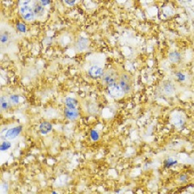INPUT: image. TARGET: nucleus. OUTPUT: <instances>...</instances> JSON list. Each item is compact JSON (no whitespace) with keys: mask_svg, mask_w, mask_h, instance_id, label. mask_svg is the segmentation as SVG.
I'll list each match as a JSON object with an SVG mask.
<instances>
[{"mask_svg":"<svg viewBox=\"0 0 194 194\" xmlns=\"http://www.w3.org/2000/svg\"><path fill=\"white\" fill-rule=\"evenodd\" d=\"M119 85L122 87L125 93H129L132 88V80L131 77L127 73H122L119 78Z\"/></svg>","mask_w":194,"mask_h":194,"instance_id":"obj_1","label":"nucleus"},{"mask_svg":"<svg viewBox=\"0 0 194 194\" xmlns=\"http://www.w3.org/2000/svg\"><path fill=\"white\" fill-rule=\"evenodd\" d=\"M108 93L110 94L111 96H113L114 98H122L125 94L122 87L116 83L112 84V85H109L108 87Z\"/></svg>","mask_w":194,"mask_h":194,"instance_id":"obj_2","label":"nucleus"},{"mask_svg":"<svg viewBox=\"0 0 194 194\" xmlns=\"http://www.w3.org/2000/svg\"><path fill=\"white\" fill-rule=\"evenodd\" d=\"M20 15H22V17L26 20L27 21H32L34 20L35 18V13L33 9L31 7L28 6H22L20 9Z\"/></svg>","mask_w":194,"mask_h":194,"instance_id":"obj_3","label":"nucleus"},{"mask_svg":"<svg viewBox=\"0 0 194 194\" xmlns=\"http://www.w3.org/2000/svg\"><path fill=\"white\" fill-rule=\"evenodd\" d=\"M116 79H117V75L116 71H114L113 70H108L107 72H105L103 75V82L105 84H107L108 86L116 83Z\"/></svg>","mask_w":194,"mask_h":194,"instance_id":"obj_4","label":"nucleus"},{"mask_svg":"<svg viewBox=\"0 0 194 194\" xmlns=\"http://www.w3.org/2000/svg\"><path fill=\"white\" fill-rule=\"evenodd\" d=\"M22 129H23V127L21 125L15 126V127L12 128V129H9L8 130H7L5 135H4L5 138L7 140H13L15 138H17L19 136V134L21 133Z\"/></svg>","mask_w":194,"mask_h":194,"instance_id":"obj_5","label":"nucleus"},{"mask_svg":"<svg viewBox=\"0 0 194 194\" xmlns=\"http://www.w3.org/2000/svg\"><path fill=\"white\" fill-rule=\"evenodd\" d=\"M88 73H89V75L91 77H92L94 78H97L101 77L104 75V70L102 69L101 67H99V66H92L91 67L89 70H88Z\"/></svg>","mask_w":194,"mask_h":194,"instance_id":"obj_6","label":"nucleus"},{"mask_svg":"<svg viewBox=\"0 0 194 194\" xmlns=\"http://www.w3.org/2000/svg\"><path fill=\"white\" fill-rule=\"evenodd\" d=\"M88 45V40L85 37H80L78 39V41L75 44V49L79 51L83 52L84 50H86Z\"/></svg>","mask_w":194,"mask_h":194,"instance_id":"obj_7","label":"nucleus"},{"mask_svg":"<svg viewBox=\"0 0 194 194\" xmlns=\"http://www.w3.org/2000/svg\"><path fill=\"white\" fill-rule=\"evenodd\" d=\"M64 114H65V116L67 119L71 120V121L75 120L78 116V112L76 108H67L64 110Z\"/></svg>","mask_w":194,"mask_h":194,"instance_id":"obj_8","label":"nucleus"},{"mask_svg":"<svg viewBox=\"0 0 194 194\" xmlns=\"http://www.w3.org/2000/svg\"><path fill=\"white\" fill-rule=\"evenodd\" d=\"M32 9L37 16H42L45 13V7L41 3H36L32 7Z\"/></svg>","mask_w":194,"mask_h":194,"instance_id":"obj_9","label":"nucleus"},{"mask_svg":"<svg viewBox=\"0 0 194 194\" xmlns=\"http://www.w3.org/2000/svg\"><path fill=\"white\" fill-rule=\"evenodd\" d=\"M52 130V125L48 122H42L40 125V132L42 134H47Z\"/></svg>","mask_w":194,"mask_h":194,"instance_id":"obj_10","label":"nucleus"},{"mask_svg":"<svg viewBox=\"0 0 194 194\" xmlns=\"http://www.w3.org/2000/svg\"><path fill=\"white\" fill-rule=\"evenodd\" d=\"M168 58H169V60H170L171 62L176 63V62H178V61L181 59V54H180L179 52L173 51V52H171L170 53H169Z\"/></svg>","mask_w":194,"mask_h":194,"instance_id":"obj_11","label":"nucleus"},{"mask_svg":"<svg viewBox=\"0 0 194 194\" xmlns=\"http://www.w3.org/2000/svg\"><path fill=\"white\" fill-rule=\"evenodd\" d=\"M65 103L67 107L69 108H76V107L78 106V101L72 97H67L65 100Z\"/></svg>","mask_w":194,"mask_h":194,"instance_id":"obj_12","label":"nucleus"},{"mask_svg":"<svg viewBox=\"0 0 194 194\" xmlns=\"http://www.w3.org/2000/svg\"><path fill=\"white\" fill-rule=\"evenodd\" d=\"M184 118H183L182 116H180L179 114H176L172 117V123L176 126H181V125L184 124Z\"/></svg>","mask_w":194,"mask_h":194,"instance_id":"obj_13","label":"nucleus"},{"mask_svg":"<svg viewBox=\"0 0 194 194\" xmlns=\"http://www.w3.org/2000/svg\"><path fill=\"white\" fill-rule=\"evenodd\" d=\"M163 92L167 94V95H171L172 93L175 92V87L171 83H167L164 84L163 86Z\"/></svg>","mask_w":194,"mask_h":194,"instance_id":"obj_14","label":"nucleus"},{"mask_svg":"<svg viewBox=\"0 0 194 194\" xmlns=\"http://www.w3.org/2000/svg\"><path fill=\"white\" fill-rule=\"evenodd\" d=\"M0 104H1V108L3 110H6L7 108L9 107L8 101H7V98H5L4 96H2L1 99H0Z\"/></svg>","mask_w":194,"mask_h":194,"instance_id":"obj_15","label":"nucleus"},{"mask_svg":"<svg viewBox=\"0 0 194 194\" xmlns=\"http://www.w3.org/2000/svg\"><path fill=\"white\" fill-rule=\"evenodd\" d=\"M11 146H12V144H11L10 142H7V141H3V142H2V144H1V151H7L8 149L11 148Z\"/></svg>","mask_w":194,"mask_h":194,"instance_id":"obj_16","label":"nucleus"},{"mask_svg":"<svg viewBox=\"0 0 194 194\" xmlns=\"http://www.w3.org/2000/svg\"><path fill=\"white\" fill-rule=\"evenodd\" d=\"M10 101L12 102L13 104H17L20 101V96L18 95H15V94L11 95L10 96Z\"/></svg>","mask_w":194,"mask_h":194,"instance_id":"obj_17","label":"nucleus"},{"mask_svg":"<svg viewBox=\"0 0 194 194\" xmlns=\"http://www.w3.org/2000/svg\"><path fill=\"white\" fill-rule=\"evenodd\" d=\"M9 40V37L7 33H5V32H2V34L0 36V41L3 44L7 43Z\"/></svg>","mask_w":194,"mask_h":194,"instance_id":"obj_18","label":"nucleus"},{"mask_svg":"<svg viewBox=\"0 0 194 194\" xmlns=\"http://www.w3.org/2000/svg\"><path fill=\"white\" fill-rule=\"evenodd\" d=\"M176 160H172V159H168V160H165V162H164V163H165V167L166 168H170V167H171V166H173L174 164H176Z\"/></svg>","mask_w":194,"mask_h":194,"instance_id":"obj_19","label":"nucleus"},{"mask_svg":"<svg viewBox=\"0 0 194 194\" xmlns=\"http://www.w3.org/2000/svg\"><path fill=\"white\" fill-rule=\"evenodd\" d=\"M16 28H17L18 31H20L21 32H26V27L25 25L22 23H18L16 24Z\"/></svg>","mask_w":194,"mask_h":194,"instance_id":"obj_20","label":"nucleus"},{"mask_svg":"<svg viewBox=\"0 0 194 194\" xmlns=\"http://www.w3.org/2000/svg\"><path fill=\"white\" fill-rule=\"evenodd\" d=\"M91 138H92V139L93 141H97L99 139V133L97 131L94 130H92L91 131Z\"/></svg>","mask_w":194,"mask_h":194,"instance_id":"obj_21","label":"nucleus"},{"mask_svg":"<svg viewBox=\"0 0 194 194\" xmlns=\"http://www.w3.org/2000/svg\"><path fill=\"white\" fill-rule=\"evenodd\" d=\"M176 77L178 78V79H179V80H180V81H184V80H185V78H186L185 75H184V74H182L181 72L177 73Z\"/></svg>","mask_w":194,"mask_h":194,"instance_id":"obj_22","label":"nucleus"},{"mask_svg":"<svg viewBox=\"0 0 194 194\" xmlns=\"http://www.w3.org/2000/svg\"><path fill=\"white\" fill-rule=\"evenodd\" d=\"M18 1H19V3L22 6H26L31 2V0H18Z\"/></svg>","mask_w":194,"mask_h":194,"instance_id":"obj_23","label":"nucleus"},{"mask_svg":"<svg viewBox=\"0 0 194 194\" xmlns=\"http://www.w3.org/2000/svg\"><path fill=\"white\" fill-rule=\"evenodd\" d=\"M64 1H65V3H67V4H68V5H70V6L74 5L76 2V0H64Z\"/></svg>","mask_w":194,"mask_h":194,"instance_id":"obj_24","label":"nucleus"},{"mask_svg":"<svg viewBox=\"0 0 194 194\" xmlns=\"http://www.w3.org/2000/svg\"><path fill=\"white\" fill-rule=\"evenodd\" d=\"M41 3L44 7L47 6L50 3V0H41Z\"/></svg>","mask_w":194,"mask_h":194,"instance_id":"obj_25","label":"nucleus"}]
</instances>
